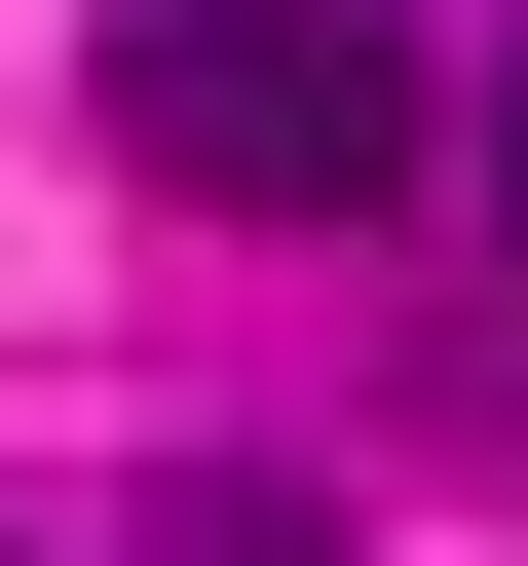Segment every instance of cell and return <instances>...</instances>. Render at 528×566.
Wrapping results in <instances>:
<instances>
[{"label": "cell", "mask_w": 528, "mask_h": 566, "mask_svg": "<svg viewBox=\"0 0 528 566\" xmlns=\"http://www.w3.org/2000/svg\"><path fill=\"white\" fill-rule=\"evenodd\" d=\"M114 151L189 227H378L453 151V39H415V0H114Z\"/></svg>", "instance_id": "cell-1"}, {"label": "cell", "mask_w": 528, "mask_h": 566, "mask_svg": "<svg viewBox=\"0 0 528 566\" xmlns=\"http://www.w3.org/2000/svg\"><path fill=\"white\" fill-rule=\"evenodd\" d=\"M114 566H378V528H340V491H264V453H151V528H114Z\"/></svg>", "instance_id": "cell-2"}, {"label": "cell", "mask_w": 528, "mask_h": 566, "mask_svg": "<svg viewBox=\"0 0 528 566\" xmlns=\"http://www.w3.org/2000/svg\"><path fill=\"white\" fill-rule=\"evenodd\" d=\"M453 151H490V264H528V0L453 39Z\"/></svg>", "instance_id": "cell-3"}]
</instances>
